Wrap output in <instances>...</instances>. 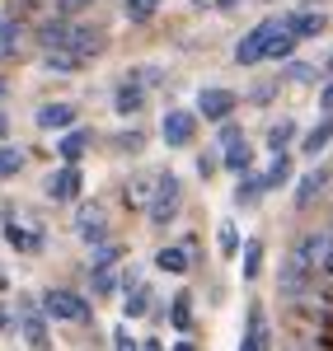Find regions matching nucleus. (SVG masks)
<instances>
[{
  "mask_svg": "<svg viewBox=\"0 0 333 351\" xmlns=\"http://www.w3.org/2000/svg\"><path fill=\"white\" fill-rule=\"evenodd\" d=\"M282 28H286V19H263V24H253L244 38H240V47H235V61L240 66H258L263 56H268V47H273V38H277Z\"/></svg>",
  "mask_w": 333,
  "mask_h": 351,
  "instance_id": "nucleus-1",
  "label": "nucleus"
},
{
  "mask_svg": "<svg viewBox=\"0 0 333 351\" xmlns=\"http://www.w3.org/2000/svg\"><path fill=\"white\" fill-rule=\"evenodd\" d=\"M43 314L56 319V324H89V304L76 291H61V286L43 291Z\"/></svg>",
  "mask_w": 333,
  "mask_h": 351,
  "instance_id": "nucleus-2",
  "label": "nucleus"
},
{
  "mask_svg": "<svg viewBox=\"0 0 333 351\" xmlns=\"http://www.w3.org/2000/svg\"><path fill=\"white\" fill-rule=\"evenodd\" d=\"M179 197H183L179 173H155V197H150V206H146L150 225H169V220H174V211H179Z\"/></svg>",
  "mask_w": 333,
  "mask_h": 351,
  "instance_id": "nucleus-3",
  "label": "nucleus"
},
{
  "mask_svg": "<svg viewBox=\"0 0 333 351\" xmlns=\"http://www.w3.org/2000/svg\"><path fill=\"white\" fill-rule=\"evenodd\" d=\"M14 324L24 328L28 347L33 351H47V314H43V304H33V300H19V314H14Z\"/></svg>",
  "mask_w": 333,
  "mask_h": 351,
  "instance_id": "nucleus-4",
  "label": "nucleus"
},
{
  "mask_svg": "<svg viewBox=\"0 0 333 351\" xmlns=\"http://www.w3.org/2000/svg\"><path fill=\"white\" fill-rule=\"evenodd\" d=\"M235 104H240V94H235V89H221V84H211V89L197 94V112H202L207 122H225V117L235 112Z\"/></svg>",
  "mask_w": 333,
  "mask_h": 351,
  "instance_id": "nucleus-5",
  "label": "nucleus"
},
{
  "mask_svg": "<svg viewBox=\"0 0 333 351\" xmlns=\"http://www.w3.org/2000/svg\"><path fill=\"white\" fill-rule=\"evenodd\" d=\"M66 47L80 56V61H89V56H99L104 47H108V33H104V28H94V24H71Z\"/></svg>",
  "mask_w": 333,
  "mask_h": 351,
  "instance_id": "nucleus-6",
  "label": "nucleus"
},
{
  "mask_svg": "<svg viewBox=\"0 0 333 351\" xmlns=\"http://www.w3.org/2000/svg\"><path fill=\"white\" fill-rule=\"evenodd\" d=\"M47 197H52V202H76V197H80V169H76V164L52 169V173H47Z\"/></svg>",
  "mask_w": 333,
  "mask_h": 351,
  "instance_id": "nucleus-7",
  "label": "nucleus"
},
{
  "mask_svg": "<svg viewBox=\"0 0 333 351\" xmlns=\"http://www.w3.org/2000/svg\"><path fill=\"white\" fill-rule=\"evenodd\" d=\"M240 351H273V332H268V314H263V304H249V328H244Z\"/></svg>",
  "mask_w": 333,
  "mask_h": 351,
  "instance_id": "nucleus-8",
  "label": "nucleus"
},
{
  "mask_svg": "<svg viewBox=\"0 0 333 351\" xmlns=\"http://www.w3.org/2000/svg\"><path fill=\"white\" fill-rule=\"evenodd\" d=\"M76 234H80L84 243L108 239V216H104L99 206H80V216H76Z\"/></svg>",
  "mask_w": 333,
  "mask_h": 351,
  "instance_id": "nucleus-9",
  "label": "nucleus"
},
{
  "mask_svg": "<svg viewBox=\"0 0 333 351\" xmlns=\"http://www.w3.org/2000/svg\"><path fill=\"white\" fill-rule=\"evenodd\" d=\"M197 132V117L193 112H183V108H169L165 112V141L169 145H188Z\"/></svg>",
  "mask_w": 333,
  "mask_h": 351,
  "instance_id": "nucleus-10",
  "label": "nucleus"
},
{
  "mask_svg": "<svg viewBox=\"0 0 333 351\" xmlns=\"http://www.w3.org/2000/svg\"><path fill=\"white\" fill-rule=\"evenodd\" d=\"M84 61L71 47H43V71H52V75H76Z\"/></svg>",
  "mask_w": 333,
  "mask_h": 351,
  "instance_id": "nucleus-11",
  "label": "nucleus"
},
{
  "mask_svg": "<svg viewBox=\"0 0 333 351\" xmlns=\"http://www.w3.org/2000/svg\"><path fill=\"white\" fill-rule=\"evenodd\" d=\"M286 33L301 43V38H319L324 33V14H314V10H301V14H286Z\"/></svg>",
  "mask_w": 333,
  "mask_h": 351,
  "instance_id": "nucleus-12",
  "label": "nucleus"
},
{
  "mask_svg": "<svg viewBox=\"0 0 333 351\" xmlns=\"http://www.w3.org/2000/svg\"><path fill=\"white\" fill-rule=\"evenodd\" d=\"M329 169H310L306 178H301V183H296V206H314V197H319V192L329 188Z\"/></svg>",
  "mask_w": 333,
  "mask_h": 351,
  "instance_id": "nucleus-13",
  "label": "nucleus"
},
{
  "mask_svg": "<svg viewBox=\"0 0 333 351\" xmlns=\"http://www.w3.org/2000/svg\"><path fill=\"white\" fill-rule=\"evenodd\" d=\"M71 122H76V104H66V99H61V104H43V108H38V127H47V132H61V127H71Z\"/></svg>",
  "mask_w": 333,
  "mask_h": 351,
  "instance_id": "nucleus-14",
  "label": "nucleus"
},
{
  "mask_svg": "<svg viewBox=\"0 0 333 351\" xmlns=\"http://www.w3.org/2000/svg\"><path fill=\"white\" fill-rule=\"evenodd\" d=\"M5 239L14 243V248H24V253H43V234L38 230H24L19 220H10V211H5Z\"/></svg>",
  "mask_w": 333,
  "mask_h": 351,
  "instance_id": "nucleus-15",
  "label": "nucleus"
},
{
  "mask_svg": "<svg viewBox=\"0 0 333 351\" xmlns=\"http://www.w3.org/2000/svg\"><path fill=\"white\" fill-rule=\"evenodd\" d=\"M155 267H160V271H174V276H183V271L193 267L188 243H183V248H160V253H155Z\"/></svg>",
  "mask_w": 333,
  "mask_h": 351,
  "instance_id": "nucleus-16",
  "label": "nucleus"
},
{
  "mask_svg": "<svg viewBox=\"0 0 333 351\" xmlns=\"http://www.w3.org/2000/svg\"><path fill=\"white\" fill-rule=\"evenodd\" d=\"M329 141H333V112H324V122L306 132V141H301V150H306V155H319V150H324Z\"/></svg>",
  "mask_w": 333,
  "mask_h": 351,
  "instance_id": "nucleus-17",
  "label": "nucleus"
},
{
  "mask_svg": "<svg viewBox=\"0 0 333 351\" xmlns=\"http://www.w3.org/2000/svg\"><path fill=\"white\" fill-rule=\"evenodd\" d=\"M89 141H94L89 132H66V136H61V145H56V150H61V160H66V164H76V160L84 155V150H89Z\"/></svg>",
  "mask_w": 333,
  "mask_h": 351,
  "instance_id": "nucleus-18",
  "label": "nucleus"
},
{
  "mask_svg": "<svg viewBox=\"0 0 333 351\" xmlns=\"http://www.w3.org/2000/svg\"><path fill=\"white\" fill-rule=\"evenodd\" d=\"M291 183V160H286V150H277V160L268 164V173H263V188H286Z\"/></svg>",
  "mask_w": 333,
  "mask_h": 351,
  "instance_id": "nucleus-19",
  "label": "nucleus"
},
{
  "mask_svg": "<svg viewBox=\"0 0 333 351\" xmlns=\"http://www.w3.org/2000/svg\"><path fill=\"white\" fill-rule=\"evenodd\" d=\"M150 197H155V173H137L127 183V202L132 206H150Z\"/></svg>",
  "mask_w": 333,
  "mask_h": 351,
  "instance_id": "nucleus-20",
  "label": "nucleus"
},
{
  "mask_svg": "<svg viewBox=\"0 0 333 351\" xmlns=\"http://www.w3.org/2000/svg\"><path fill=\"white\" fill-rule=\"evenodd\" d=\"M113 108L122 112V117H127V112H141V108H146V94H141V84H122V89H117V104H113Z\"/></svg>",
  "mask_w": 333,
  "mask_h": 351,
  "instance_id": "nucleus-21",
  "label": "nucleus"
},
{
  "mask_svg": "<svg viewBox=\"0 0 333 351\" xmlns=\"http://www.w3.org/2000/svg\"><path fill=\"white\" fill-rule=\"evenodd\" d=\"M66 33H71L66 19H47V24L38 28V43H43V47H66Z\"/></svg>",
  "mask_w": 333,
  "mask_h": 351,
  "instance_id": "nucleus-22",
  "label": "nucleus"
},
{
  "mask_svg": "<svg viewBox=\"0 0 333 351\" xmlns=\"http://www.w3.org/2000/svg\"><path fill=\"white\" fill-rule=\"evenodd\" d=\"M263 173H249V169H244V183H240V188H235V202H240V206H249V202H258V197H263Z\"/></svg>",
  "mask_w": 333,
  "mask_h": 351,
  "instance_id": "nucleus-23",
  "label": "nucleus"
},
{
  "mask_svg": "<svg viewBox=\"0 0 333 351\" xmlns=\"http://www.w3.org/2000/svg\"><path fill=\"white\" fill-rule=\"evenodd\" d=\"M249 160H253V150H249V145H244V136L225 145V164H230L235 173H244V169H249Z\"/></svg>",
  "mask_w": 333,
  "mask_h": 351,
  "instance_id": "nucleus-24",
  "label": "nucleus"
},
{
  "mask_svg": "<svg viewBox=\"0 0 333 351\" xmlns=\"http://www.w3.org/2000/svg\"><path fill=\"white\" fill-rule=\"evenodd\" d=\"M169 314H174V328H179V332H188V328H193V300H188V291H179V295H174V309H169Z\"/></svg>",
  "mask_w": 333,
  "mask_h": 351,
  "instance_id": "nucleus-25",
  "label": "nucleus"
},
{
  "mask_svg": "<svg viewBox=\"0 0 333 351\" xmlns=\"http://www.w3.org/2000/svg\"><path fill=\"white\" fill-rule=\"evenodd\" d=\"M19 38H24V24H14V19H0V61L19 47Z\"/></svg>",
  "mask_w": 333,
  "mask_h": 351,
  "instance_id": "nucleus-26",
  "label": "nucleus"
},
{
  "mask_svg": "<svg viewBox=\"0 0 333 351\" xmlns=\"http://www.w3.org/2000/svg\"><path fill=\"white\" fill-rule=\"evenodd\" d=\"M291 136H296V122H291V117H282V122H273V132H268V145H273V150H286V145H291Z\"/></svg>",
  "mask_w": 333,
  "mask_h": 351,
  "instance_id": "nucleus-27",
  "label": "nucleus"
},
{
  "mask_svg": "<svg viewBox=\"0 0 333 351\" xmlns=\"http://www.w3.org/2000/svg\"><path fill=\"white\" fill-rule=\"evenodd\" d=\"M24 169V150H14V145H0V178H14Z\"/></svg>",
  "mask_w": 333,
  "mask_h": 351,
  "instance_id": "nucleus-28",
  "label": "nucleus"
},
{
  "mask_svg": "<svg viewBox=\"0 0 333 351\" xmlns=\"http://www.w3.org/2000/svg\"><path fill=\"white\" fill-rule=\"evenodd\" d=\"M258 267H263V243L249 239V243H244V281H253V276H258Z\"/></svg>",
  "mask_w": 333,
  "mask_h": 351,
  "instance_id": "nucleus-29",
  "label": "nucleus"
},
{
  "mask_svg": "<svg viewBox=\"0 0 333 351\" xmlns=\"http://www.w3.org/2000/svg\"><path fill=\"white\" fill-rule=\"evenodd\" d=\"M117 253H122L117 243H104V239H99V248L89 253V267H113V263H117Z\"/></svg>",
  "mask_w": 333,
  "mask_h": 351,
  "instance_id": "nucleus-30",
  "label": "nucleus"
},
{
  "mask_svg": "<svg viewBox=\"0 0 333 351\" xmlns=\"http://www.w3.org/2000/svg\"><path fill=\"white\" fill-rule=\"evenodd\" d=\"M122 314H127V319H137V314H146V286H132V295L122 300Z\"/></svg>",
  "mask_w": 333,
  "mask_h": 351,
  "instance_id": "nucleus-31",
  "label": "nucleus"
},
{
  "mask_svg": "<svg viewBox=\"0 0 333 351\" xmlns=\"http://www.w3.org/2000/svg\"><path fill=\"white\" fill-rule=\"evenodd\" d=\"M113 286H117L113 267H94V295H113Z\"/></svg>",
  "mask_w": 333,
  "mask_h": 351,
  "instance_id": "nucleus-32",
  "label": "nucleus"
},
{
  "mask_svg": "<svg viewBox=\"0 0 333 351\" xmlns=\"http://www.w3.org/2000/svg\"><path fill=\"white\" fill-rule=\"evenodd\" d=\"M216 243H221V253H240V230L235 225H221L216 230Z\"/></svg>",
  "mask_w": 333,
  "mask_h": 351,
  "instance_id": "nucleus-33",
  "label": "nucleus"
},
{
  "mask_svg": "<svg viewBox=\"0 0 333 351\" xmlns=\"http://www.w3.org/2000/svg\"><path fill=\"white\" fill-rule=\"evenodd\" d=\"M155 5H160V0H122V10H127L132 19H150V14H155Z\"/></svg>",
  "mask_w": 333,
  "mask_h": 351,
  "instance_id": "nucleus-34",
  "label": "nucleus"
},
{
  "mask_svg": "<svg viewBox=\"0 0 333 351\" xmlns=\"http://www.w3.org/2000/svg\"><path fill=\"white\" fill-rule=\"evenodd\" d=\"M141 145H146V136H141L137 127H132V132H122V136H117V150H132V155H137Z\"/></svg>",
  "mask_w": 333,
  "mask_h": 351,
  "instance_id": "nucleus-35",
  "label": "nucleus"
},
{
  "mask_svg": "<svg viewBox=\"0 0 333 351\" xmlns=\"http://www.w3.org/2000/svg\"><path fill=\"white\" fill-rule=\"evenodd\" d=\"M94 0H56V14L61 19H71V14H80V10H89Z\"/></svg>",
  "mask_w": 333,
  "mask_h": 351,
  "instance_id": "nucleus-36",
  "label": "nucleus"
},
{
  "mask_svg": "<svg viewBox=\"0 0 333 351\" xmlns=\"http://www.w3.org/2000/svg\"><path fill=\"white\" fill-rule=\"evenodd\" d=\"M286 75H291V80H314L319 71H314L310 61H291V71H286Z\"/></svg>",
  "mask_w": 333,
  "mask_h": 351,
  "instance_id": "nucleus-37",
  "label": "nucleus"
},
{
  "mask_svg": "<svg viewBox=\"0 0 333 351\" xmlns=\"http://www.w3.org/2000/svg\"><path fill=\"white\" fill-rule=\"evenodd\" d=\"M113 347H117V351H141L137 342H132V332H127V328H113Z\"/></svg>",
  "mask_w": 333,
  "mask_h": 351,
  "instance_id": "nucleus-38",
  "label": "nucleus"
},
{
  "mask_svg": "<svg viewBox=\"0 0 333 351\" xmlns=\"http://www.w3.org/2000/svg\"><path fill=\"white\" fill-rule=\"evenodd\" d=\"M197 173L211 178V173H216V155H202V160H197Z\"/></svg>",
  "mask_w": 333,
  "mask_h": 351,
  "instance_id": "nucleus-39",
  "label": "nucleus"
},
{
  "mask_svg": "<svg viewBox=\"0 0 333 351\" xmlns=\"http://www.w3.org/2000/svg\"><path fill=\"white\" fill-rule=\"evenodd\" d=\"M319 104H324V112H333V75H329V84H324V94H319Z\"/></svg>",
  "mask_w": 333,
  "mask_h": 351,
  "instance_id": "nucleus-40",
  "label": "nucleus"
},
{
  "mask_svg": "<svg viewBox=\"0 0 333 351\" xmlns=\"http://www.w3.org/2000/svg\"><path fill=\"white\" fill-rule=\"evenodd\" d=\"M10 328H14V314H10V309H0V332H10Z\"/></svg>",
  "mask_w": 333,
  "mask_h": 351,
  "instance_id": "nucleus-41",
  "label": "nucleus"
},
{
  "mask_svg": "<svg viewBox=\"0 0 333 351\" xmlns=\"http://www.w3.org/2000/svg\"><path fill=\"white\" fill-rule=\"evenodd\" d=\"M324 276L333 281V248H329V258H324Z\"/></svg>",
  "mask_w": 333,
  "mask_h": 351,
  "instance_id": "nucleus-42",
  "label": "nucleus"
},
{
  "mask_svg": "<svg viewBox=\"0 0 333 351\" xmlns=\"http://www.w3.org/2000/svg\"><path fill=\"white\" fill-rule=\"evenodd\" d=\"M5 132H10V127H5V112H0V141H5Z\"/></svg>",
  "mask_w": 333,
  "mask_h": 351,
  "instance_id": "nucleus-43",
  "label": "nucleus"
},
{
  "mask_svg": "<svg viewBox=\"0 0 333 351\" xmlns=\"http://www.w3.org/2000/svg\"><path fill=\"white\" fill-rule=\"evenodd\" d=\"M141 351H160V342H146V347H141Z\"/></svg>",
  "mask_w": 333,
  "mask_h": 351,
  "instance_id": "nucleus-44",
  "label": "nucleus"
},
{
  "mask_svg": "<svg viewBox=\"0 0 333 351\" xmlns=\"http://www.w3.org/2000/svg\"><path fill=\"white\" fill-rule=\"evenodd\" d=\"M174 351H193V342H179V347H174Z\"/></svg>",
  "mask_w": 333,
  "mask_h": 351,
  "instance_id": "nucleus-45",
  "label": "nucleus"
},
{
  "mask_svg": "<svg viewBox=\"0 0 333 351\" xmlns=\"http://www.w3.org/2000/svg\"><path fill=\"white\" fill-rule=\"evenodd\" d=\"M324 75H333V56H329V61H324Z\"/></svg>",
  "mask_w": 333,
  "mask_h": 351,
  "instance_id": "nucleus-46",
  "label": "nucleus"
},
{
  "mask_svg": "<svg viewBox=\"0 0 333 351\" xmlns=\"http://www.w3.org/2000/svg\"><path fill=\"white\" fill-rule=\"evenodd\" d=\"M5 94H10V84H5V80H0V99H5Z\"/></svg>",
  "mask_w": 333,
  "mask_h": 351,
  "instance_id": "nucleus-47",
  "label": "nucleus"
},
{
  "mask_svg": "<svg viewBox=\"0 0 333 351\" xmlns=\"http://www.w3.org/2000/svg\"><path fill=\"white\" fill-rule=\"evenodd\" d=\"M0 291H5V271H0Z\"/></svg>",
  "mask_w": 333,
  "mask_h": 351,
  "instance_id": "nucleus-48",
  "label": "nucleus"
}]
</instances>
